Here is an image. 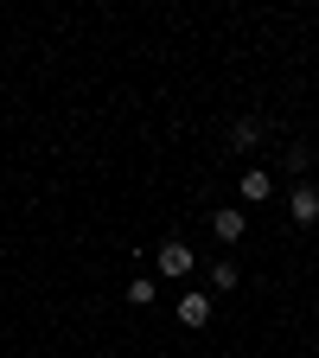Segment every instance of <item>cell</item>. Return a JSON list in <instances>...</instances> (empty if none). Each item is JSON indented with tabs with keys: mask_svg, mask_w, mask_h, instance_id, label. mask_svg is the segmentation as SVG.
I'll return each mask as SVG.
<instances>
[{
	"mask_svg": "<svg viewBox=\"0 0 319 358\" xmlns=\"http://www.w3.org/2000/svg\"><path fill=\"white\" fill-rule=\"evenodd\" d=\"M154 262H160V275H172V282H179V275H192V250H186V243H160Z\"/></svg>",
	"mask_w": 319,
	"mask_h": 358,
	"instance_id": "1",
	"label": "cell"
},
{
	"mask_svg": "<svg viewBox=\"0 0 319 358\" xmlns=\"http://www.w3.org/2000/svg\"><path fill=\"white\" fill-rule=\"evenodd\" d=\"M211 231H217V243H237V237H243V211H237V205H217V211H211Z\"/></svg>",
	"mask_w": 319,
	"mask_h": 358,
	"instance_id": "2",
	"label": "cell"
},
{
	"mask_svg": "<svg viewBox=\"0 0 319 358\" xmlns=\"http://www.w3.org/2000/svg\"><path fill=\"white\" fill-rule=\"evenodd\" d=\"M288 211H294V224H313V217H319V192H313V186H300V192L288 199Z\"/></svg>",
	"mask_w": 319,
	"mask_h": 358,
	"instance_id": "3",
	"label": "cell"
},
{
	"mask_svg": "<svg viewBox=\"0 0 319 358\" xmlns=\"http://www.w3.org/2000/svg\"><path fill=\"white\" fill-rule=\"evenodd\" d=\"M179 320H186V327H205L211 320V294H186V301H179Z\"/></svg>",
	"mask_w": 319,
	"mask_h": 358,
	"instance_id": "4",
	"label": "cell"
},
{
	"mask_svg": "<svg viewBox=\"0 0 319 358\" xmlns=\"http://www.w3.org/2000/svg\"><path fill=\"white\" fill-rule=\"evenodd\" d=\"M230 141H237V148H255V141H262V122H255V115H243V122L230 128Z\"/></svg>",
	"mask_w": 319,
	"mask_h": 358,
	"instance_id": "5",
	"label": "cell"
},
{
	"mask_svg": "<svg viewBox=\"0 0 319 358\" xmlns=\"http://www.w3.org/2000/svg\"><path fill=\"white\" fill-rule=\"evenodd\" d=\"M243 199H268V173H262V166L243 173Z\"/></svg>",
	"mask_w": 319,
	"mask_h": 358,
	"instance_id": "6",
	"label": "cell"
},
{
	"mask_svg": "<svg viewBox=\"0 0 319 358\" xmlns=\"http://www.w3.org/2000/svg\"><path fill=\"white\" fill-rule=\"evenodd\" d=\"M128 301H134V307H147V301H154V282H147V275H141V282H128Z\"/></svg>",
	"mask_w": 319,
	"mask_h": 358,
	"instance_id": "7",
	"label": "cell"
}]
</instances>
